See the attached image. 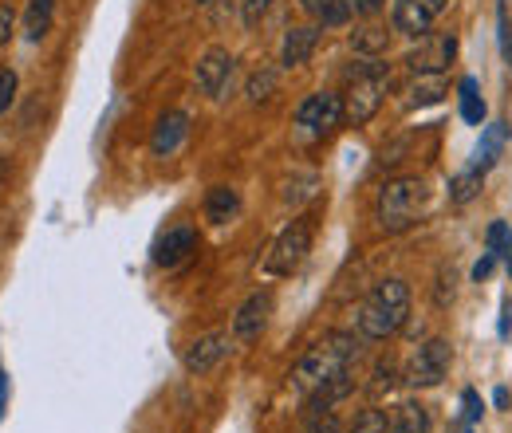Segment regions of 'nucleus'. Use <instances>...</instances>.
I'll return each instance as SVG.
<instances>
[{"label":"nucleus","instance_id":"nucleus-1","mask_svg":"<svg viewBox=\"0 0 512 433\" xmlns=\"http://www.w3.org/2000/svg\"><path fill=\"white\" fill-rule=\"evenodd\" d=\"M351 363H355V335L331 331L320 343H312L304 351V359L292 367V390L304 398H316L327 386H339L351 378Z\"/></svg>","mask_w":512,"mask_h":433},{"label":"nucleus","instance_id":"nucleus-2","mask_svg":"<svg viewBox=\"0 0 512 433\" xmlns=\"http://www.w3.org/2000/svg\"><path fill=\"white\" fill-rule=\"evenodd\" d=\"M406 315H410V288H406V280H383V284L371 288V296L359 308V335L383 343V339H390L406 323Z\"/></svg>","mask_w":512,"mask_h":433},{"label":"nucleus","instance_id":"nucleus-3","mask_svg":"<svg viewBox=\"0 0 512 433\" xmlns=\"http://www.w3.org/2000/svg\"><path fill=\"white\" fill-rule=\"evenodd\" d=\"M390 87V67L383 60H359V67L351 71V87L343 95V123L367 126L386 99Z\"/></svg>","mask_w":512,"mask_h":433},{"label":"nucleus","instance_id":"nucleus-4","mask_svg":"<svg viewBox=\"0 0 512 433\" xmlns=\"http://www.w3.org/2000/svg\"><path fill=\"white\" fill-rule=\"evenodd\" d=\"M426 209V182L422 178H390L379 189L375 213L383 229H406L418 221V213Z\"/></svg>","mask_w":512,"mask_h":433},{"label":"nucleus","instance_id":"nucleus-5","mask_svg":"<svg viewBox=\"0 0 512 433\" xmlns=\"http://www.w3.org/2000/svg\"><path fill=\"white\" fill-rule=\"evenodd\" d=\"M312 237H316V217H312V213H300V217L272 241L268 256H264V272H268V276H292V272L308 260Z\"/></svg>","mask_w":512,"mask_h":433},{"label":"nucleus","instance_id":"nucleus-6","mask_svg":"<svg viewBox=\"0 0 512 433\" xmlns=\"http://www.w3.org/2000/svg\"><path fill=\"white\" fill-rule=\"evenodd\" d=\"M449 363H453V351H449L446 339H426L406 363V382L410 386H438L449 374Z\"/></svg>","mask_w":512,"mask_h":433},{"label":"nucleus","instance_id":"nucleus-7","mask_svg":"<svg viewBox=\"0 0 512 433\" xmlns=\"http://www.w3.org/2000/svg\"><path fill=\"white\" fill-rule=\"evenodd\" d=\"M296 123L308 134H331L335 126H343V95L335 91H316L296 107Z\"/></svg>","mask_w":512,"mask_h":433},{"label":"nucleus","instance_id":"nucleus-8","mask_svg":"<svg viewBox=\"0 0 512 433\" xmlns=\"http://www.w3.org/2000/svg\"><path fill=\"white\" fill-rule=\"evenodd\" d=\"M233 67H237V60L229 56V48H209V52L197 60V71H193L197 91H201L205 99H225V87H229V79H233Z\"/></svg>","mask_w":512,"mask_h":433},{"label":"nucleus","instance_id":"nucleus-9","mask_svg":"<svg viewBox=\"0 0 512 433\" xmlns=\"http://www.w3.org/2000/svg\"><path fill=\"white\" fill-rule=\"evenodd\" d=\"M268 311H272V292L260 288V292H253V296L237 308V315H233V339H241V343L260 339V331H264V323H268Z\"/></svg>","mask_w":512,"mask_h":433},{"label":"nucleus","instance_id":"nucleus-10","mask_svg":"<svg viewBox=\"0 0 512 433\" xmlns=\"http://www.w3.org/2000/svg\"><path fill=\"white\" fill-rule=\"evenodd\" d=\"M225 351H229V335H225V331L201 335V339H193L190 347H186L182 367H186V374H209L221 359H225Z\"/></svg>","mask_w":512,"mask_h":433},{"label":"nucleus","instance_id":"nucleus-11","mask_svg":"<svg viewBox=\"0 0 512 433\" xmlns=\"http://www.w3.org/2000/svg\"><path fill=\"white\" fill-rule=\"evenodd\" d=\"M434 20H438V12H430L422 0H394V8H390V24H394V32H402V36H410V40L430 36Z\"/></svg>","mask_w":512,"mask_h":433},{"label":"nucleus","instance_id":"nucleus-12","mask_svg":"<svg viewBox=\"0 0 512 433\" xmlns=\"http://www.w3.org/2000/svg\"><path fill=\"white\" fill-rule=\"evenodd\" d=\"M186 134H190V115H186V111H166V115L158 119V126H154V138H150L154 158L178 154L182 142H186Z\"/></svg>","mask_w":512,"mask_h":433},{"label":"nucleus","instance_id":"nucleus-13","mask_svg":"<svg viewBox=\"0 0 512 433\" xmlns=\"http://www.w3.org/2000/svg\"><path fill=\"white\" fill-rule=\"evenodd\" d=\"M193 248H197V229L174 225V229H166V233L158 237V245H154V264H158V268H178Z\"/></svg>","mask_w":512,"mask_h":433},{"label":"nucleus","instance_id":"nucleus-14","mask_svg":"<svg viewBox=\"0 0 512 433\" xmlns=\"http://www.w3.org/2000/svg\"><path fill=\"white\" fill-rule=\"evenodd\" d=\"M320 44V24H300V28H288L284 40H280V63L284 67H304L312 60Z\"/></svg>","mask_w":512,"mask_h":433},{"label":"nucleus","instance_id":"nucleus-15","mask_svg":"<svg viewBox=\"0 0 512 433\" xmlns=\"http://www.w3.org/2000/svg\"><path fill=\"white\" fill-rule=\"evenodd\" d=\"M406 107H434L449 95V83L442 71H414V79L402 87Z\"/></svg>","mask_w":512,"mask_h":433},{"label":"nucleus","instance_id":"nucleus-16","mask_svg":"<svg viewBox=\"0 0 512 433\" xmlns=\"http://www.w3.org/2000/svg\"><path fill=\"white\" fill-rule=\"evenodd\" d=\"M422 40H430V36H422ZM453 52H457V40L453 36H434L426 48H418V52H410V67L414 71H446V63L453 60Z\"/></svg>","mask_w":512,"mask_h":433},{"label":"nucleus","instance_id":"nucleus-17","mask_svg":"<svg viewBox=\"0 0 512 433\" xmlns=\"http://www.w3.org/2000/svg\"><path fill=\"white\" fill-rule=\"evenodd\" d=\"M241 213V193L233 186H213L205 197V221L213 225H229Z\"/></svg>","mask_w":512,"mask_h":433},{"label":"nucleus","instance_id":"nucleus-18","mask_svg":"<svg viewBox=\"0 0 512 433\" xmlns=\"http://www.w3.org/2000/svg\"><path fill=\"white\" fill-rule=\"evenodd\" d=\"M386 433H430V410L422 402H402L390 414Z\"/></svg>","mask_w":512,"mask_h":433},{"label":"nucleus","instance_id":"nucleus-19","mask_svg":"<svg viewBox=\"0 0 512 433\" xmlns=\"http://www.w3.org/2000/svg\"><path fill=\"white\" fill-rule=\"evenodd\" d=\"M52 16H56V0H28V8H24V36L32 44H40L48 36V28H52Z\"/></svg>","mask_w":512,"mask_h":433},{"label":"nucleus","instance_id":"nucleus-20","mask_svg":"<svg viewBox=\"0 0 512 433\" xmlns=\"http://www.w3.org/2000/svg\"><path fill=\"white\" fill-rule=\"evenodd\" d=\"M300 8H304L320 28H339V24L351 20L347 0H300Z\"/></svg>","mask_w":512,"mask_h":433},{"label":"nucleus","instance_id":"nucleus-21","mask_svg":"<svg viewBox=\"0 0 512 433\" xmlns=\"http://www.w3.org/2000/svg\"><path fill=\"white\" fill-rule=\"evenodd\" d=\"M457 95H461V119L469 126H481V119H485V99L477 91V79H461Z\"/></svg>","mask_w":512,"mask_h":433},{"label":"nucleus","instance_id":"nucleus-22","mask_svg":"<svg viewBox=\"0 0 512 433\" xmlns=\"http://www.w3.org/2000/svg\"><path fill=\"white\" fill-rule=\"evenodd\" d=\"M386 40H390L386 28H363V32L351 36V48H355L359 56H367V60H379L386 52Z\"/></svg>","mask_w":512,"mask_h":433},{"label":"nucleus","instance_id":"nucleus-23","mask_svg":"<svg viewBox=\"0 0 512 433\" xmlns=\"http://www.w3.org/2000/svg\"><path fill=\"white\" fill-rule=\"evenodd\" d=\"M276 71L272 67H260L249 75V83H245V95H249V103H268L272 99V91H276Z\"/></svg>","mask_w":512,"mask_h":433},{"label":"nucleus","instance_id":"nucleus-24","mask_svg":"<svg viewBox=\"0 0 512 433\" xmlns=\"http://www.w3.org/2000/svg\"><path fill=\"white\" fill-rule=\"evenodd\" d=\"M477 189H481V170H465V174H457L453 178V186H449V201L453 205H465V201H473L477 197Z\"/></svg>","mask_w":512,"mask_h":433},{"label":"nucleus","instance_id":"nucleus-25","mask_svg":"<svg viewBox=\"0 0 512 433\" xmlns=\"http://www.w3.org/2000/svg\"><path fill=\"white\" fill-rule=\"evenodd\" d=\"M386 426H390L386 410H379V406H367V410H359V414H355V422L347 426V433H386Z\"/></svg>","mask_w":512,"mask_h":433},{"label":"nucleus","instance_id":"nucleus-26","mask_svg":"<svg viewBox=\"0 0 512 433\" xmlns=\"http://www.w3.org/2000/svg\"><path fill=\"white\" fill-rule=\"evenodd\" d=\"M16 87H20L16 71L12 67H0V115H8V107L16 103Z\"/></svg>","mask_w":512,"mask_h":433},{"label":"nucleus","instance_id":"nucleus-27","mask_svg":"<svg viewBox=\"0 0 512 433\" xmlns=\"http://www.w3.org/2000/svg\"><path fill=\"white\" fill-rule=\"evenodd\" d=\"M268 4H272V0H245V4H241V20H245L249 28H256V24L264 20V12H268Z\"/></svg>","mask_w":512,"mask_h":433},{"label":"nucleus","instance_id":"nucleus-28","mask_svg":"<svg viewBox=\"0 0 512 433\" xmlns=\"http://www.w3.org/2000/svg\"><path fill=\"white\" fill-rule=\"evenodd\" d=\"M509 225H501V221H497V225H493V229H489V252H497V256H501V252H505V245H509Z\"/></svg>","mask_w":512,"mask_h":433},{"label":"nucleus","instance_id":"nucleus-29","mask_svg":"<svg viewBox=\"0 0 512 433\" xmlns=\"http://www.w3.org/2000/svg\"><path fill=\"white\" fill-rule=\"evenodd\" d=\"M461 402H465V418H469V422H477V418L485 414V402L477 398V390H465V394H461Z\"/></svg>","mask_w":512,"mask_h":433},{"label":"nucleus","instance_id":"nucleus-30","mask_svg":"<svg viewBox=\"0 0 512 433\" xmlns=\"http://www.w3.org/2000/svg\"><path fill=\"white\" fill-rule=\"evenodd\" d=\"M386 0H347V8H351V16H375L379 8H383Z\"/></svg>","mask_w":512,"mask_h":433},{"label":"nucleus","instance_id":"nucleus-31","mask_svg":"<svg viewBox=\"0 0 512 433\" xmlns=\"http://www.w3.org/2000/svg\"><path fill=\"white\" fill-rule=\"evenodd\" d=\"M12 20H16V16H12V8H8V4H0V44H8V40H12Z\"/></svg>","mask_w":512,"mask_h":433},{"label":"nucleus","instance_id":"nucleus-32","mask_svg":"<svg viewBox=\"0 0 512 433\" xmlns=\"http://www.w3.org/2000/svg\"><path fill=\"white\" fill-rule=\"evenodd\" d=\"M493 264H497V252H485V256H481V264L473 268V276H477V280H485V276L493 272Z\"/></svg>","mask_w":512,"mask_h":433},{"label":"nucleus","instance_id":"nucleus-33","mask_svg":"<svg viewBox=\"0 0 512 433\" xmlns=\"http://www.w3.org/2000/svg\"><path fill=\"white\" fill-rule=\"evenodd\" d=\"M422 4H426L430 12H442V8H446V0H422Z\"/></svg>","mask_w":512,"mask_h":433},{"label":"nucleus","instance_id":"nucleus-34","mask_svg":"<svg viewBox=\"0 0 512 433\" xmlns=\"http://www.w3.org/2000/svg\"><path fill=\"white\" fill-rule=\"evenodd\" d=\"M4 182H8V162L0 158V186H4Z\"/></svg>","mask_w":512,"mask_h":433},{"label":"nucleus","instance_id":"nucleus-35","mask_svg":"<svg viewBox=\"0 0 512 433\" xmlns=\"http://www.w3.org/2000/svg\"><path fill=\"white\" fill-rule=\"evenodd\" d=\"M197 4H217V0H197Z\"/></svg>","mask_w":512,"mask_h":433}]
</instances>
